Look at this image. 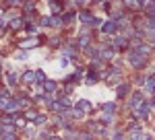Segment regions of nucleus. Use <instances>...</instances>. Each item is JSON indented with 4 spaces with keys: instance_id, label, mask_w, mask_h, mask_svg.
Here are the masks:
<instances>
[{
    "instance_id": "nucleus-1",
    "label": "nucleus",
    "mask_w": 155,
    "mask_h": 140,
    "mask_svg": "<svg viewBox=\"0 0 155 140\" xmlns=\"http://www.w3.org/2000/svg\"><path fill=\"white\" fill-rule=\"evenodd\" d=\"M79 19H81L83 23H87V25H93V23H95V17H93L91 13H87V11H83V13L79 15Z\"/></svg>"
},
{
    "instance_id": "nucleus-2",
    "label": "nucleus",
    "mask_w": 155,
    "mask_h": 140,
    "mask_svg": "<svg viewBox=\"0 0 155 140\" xmlns=\"http://www.w3.org/2000/svg\"><path fill=\"white\" fill-rule=\"evenodd\" d=\"M89 109V101L87 99H81L79 103H77V116H83V111Z\"/></svg>"
},
{
    "instance_id": "nucleus-3",
    "label": "nucleus",
    "mask_w": 155,
    "mask_h": 140,
    "mask_svg": "<svg viewBox=\"0 0 155 140\" xmlns=\"http://www.w3.org/2000/svg\"><path fill=\"white\" fill-rule=\"evenodd\" d=\"M141 103H143V95H141V93H134V95H132V99H130V103H128V105L136 109V107H139Z\"/></svg>"
},
{
    "instance_id": "nucleus-4",
    "label": "nucleus",
    "mask_w": 155,
    "mask_h": 140,
    "mask_svg": "<svg viewBox=\"0 0 155 140\" xmlns=\"http://www.w3.org/2000/svg\"><path fill=\"white\" fill-rule=\"evenodd\" d=\"M116 29H118V23H114V21H108L103 25V33H116Z\"/></svg>"
},
{
    "instance_id": "nucleus-5",
    "label": "nucleus",
    "mask_w": 155,
    "mask_h": 140,
    "mask_svg": "<svg viewBox=\"0 0 155 140\" xmlns=\"http://www.w3.org/2000/svg\"><path fill=\"white\" fill-rule=\"evenodd\" d=\"M126 48V39L124 37H116L114 39V50H124Z\"/></svg>"
},
{
    "instance_id": "nucleus-6",
    "label": "nucleus",
    "mask_w": 155,
    "mask_h": 140,
    "mask_svg": "<svg viewBox=\"0 0 155 140\" xmlns=\"http://www.w3.org/2000/svg\"><path fill=\"white\" fill-rule=\"evenodd\" d=\"M143 138H145V136H143V132L134 126V130H130V140H143Z\"/></svg>"
},
{
    "instance_id": "nucleus-7",
    "label": "nucleus",
    "mask_w": 155,
    "mask_h": 140,
    "mask_svg": "<svg viewBox=\"0 0 155 140\" xmlns=\"http://www.w3.org/2000/svg\"><path fill=\"white\" fill-rule=\"evenodd\" d=\"M23 81L25 83H33L35 81V72H33V70H27V72L23 74Z\"/></svg>"
},
{
    "instance_id": "nucleus-8",
    "label": "nucleus",
    "mask_w": 155,
    "mask_h": 140,
    "mask_svg": "<svg viewBox=\"0 0 155 140\" xmlns=\"http://www.w3.org/2000/svg\"><path fill=\"white\" fill-rule=\"evenodd\" d=\"M44 91H46V93L56 91V83H54V81H46V83H44Z\"/></svg>"
},
{
    "instance_id": "nucleus-9",
    "label": "nucleus",
    "mask_w": 155,
    "mask_h": 140,
    "mask_svg": "<svg viewBox=\"0 0 155 140\" xmlns=\"http://www.w3.org/2000/svg\"><path fill=\"white\" fill-rule=\"evenodd\" d=\"M35 83L41 85V83H46V74L41 72V70H35Z\"/></svg>"
},
{
    "instance_id": "nucleus-10",
    "label": "nucleus",
    "mask_w": 155,
    "mask_h": 140,
    "mask_svg": "<svg viewBox=\"0 0 155 140\" xmlns=\"http://www.w3.org/2000/svg\"><path fill=\"white\" fill-rule=\"evenodd\" d=\"M103 111L110 116V113H114V111H116V105H114V103H106V105H103Z\"/></svg>"
},
{
    "instance_id": "nucleus-11",
    "label": "nucleus",
    "mask_w": 155,
    "mask_h": 140,
    "mask_svg": "<svg viewBox=\"0 0 155 140\" xmlns=\"http://www.w3.org/2000/svg\"><path fill=\"white\" fill-rule=\"evenodd\" d=\"M126 93H128V85H120L118 87V95H120V97H124Z\"/></svg>"
},
{
    "instance_id": "nucleus-12",
    "label": "nucleus",
    "mask_w": 155,
    "mask_h": 140,
    "mask_svg": "<svg viewBox=\"0 0 155 140\" xmlns=\"http://www.w3.org/2000/svg\"><path fill=\"white\" fill-rule=\"evenodd\" d=\"M147 13H149L151 17H155V2H151V4H147Z\"/></svg>"
},
{
    "instance_id": "nucleus-13",
    "label": "nucleus",
    "mask_w": 155,
    "mask_h": 140,
    "mask_svg": "<svg viewBox=\"0 0 155 140\" xmlns=\"http://www.w3.org/2000/svg\"><path fill=\"white\" fill-rule=\"evenodd\" d=\"M31 46H37V41H21V48H31Z\"/></svg>"
},
{
    "instance_id": "nucleus-14",
    "label": "nucleus",
    "mask_w": 155,
    "mask_h": 140,
    "mask_svg": "<svg viewBox=\"0 0 155 140\" xmlns=\"http://www.w3.org/2000/svg\"><path fill=\"white\" fill-rule=\"evenodd\" d=\"M33 118H37V116H35V111H33V109H29L27 113H25V120H33Z\"/></svg>"
},
{
    "instance_id": "nucleus-15",
    "label": "nucleus",
    "mask_w": 155,
    "mask_h": 140,
    "mask_svg": "<svg viewBox=\"0 0 155 140\" xmlns=\"http://www.w3.org/2000/svg\"><path fill=\"white\" fill-rule=\"evenodd\" d=\"M2 140H17V134H15V132H8V134H4Z\"/></svg>"
},
{
    "instance_id": "nucleus-16",
    "label": "nucleus",
    "mask_w": 155,
    "mask_h": 140,
    "mask_svg": "<svg viewBox=\"0 0 155 140\" xmlns=\"http://www.w3.org/2000/svg\"><path fill=\"white\" fill-rule=\"evenodd\" d=\"M8 85H11V87L17 85V76H15V74H8Z\"/></svg>"
},
{
    "instance_id": "nucleus-17",
    "label": "nucleus",
    "mask_w": 155,
    "mask_h": 140,
    "mask_svg": "<svg viewBox=\"0 0 155 140\" xmlns=\"http://www.w3.org/2000/svg\"><path fill=\"white\" fill-rule=\"evenodd\" d=\"M11 27H13V29H19V27H21V19H15V21L11 23Z\"/></svg>"
},
{
    "instance_id": "nucleus-18",
    "label": "nucleus",
    "mask_w": 155,
    "mask_h": 140,
    "mask_svg": "<svg viewBox=\"0 0 155 140\" xmlns=\"http://www.w3.org/2000/svg\"><path fill=\"white\" fill-rule=\"evenodd\" d=\"M41 25H44V27H48V25H52V19H48V17H44V19H41Z\"/></svg>"
},
{
    "instance_id": "nucleus-19",
    "label": "nucleus",
    "mask_w": 155,
    "mask_h": 140,
    "mask_svg": "<svg viewBox=\"0 0 155 140\" xmlns=\"http://www.w3.org/2000/svg\"><path fill=\"white\" fill-rule=\"evenodd\" d=\"M79 43H81V46H87V43H89V37H83V35H81V41H79Z\"/></svg>"
},
{
    "instance_id": "nucleus-20",
    "label": "nucleus",
    "mask_w": 155,
    "mask_h": 140,
    "mask_svg": "<svg viewBox=\"0 0 155 140\" xmlns=\"http://www.w3.org/2000/svg\"><path fill=\"white\" fill-rule=\"evenodd\" d=\"M44 122H46L44 116H37V118H35V124H44Z\"/></svg>"
},
{
    "instance_id": "nucleus-21",
    "label": "nucleus",
    "mask_w": 155,
    "mask_h": 140,
    "mask_svg": "<svg viewBox=\"0 0 155 140\" xmlns=\"http://www.w3.org/2000/svg\"><path fill=\"white\" fill-rule=\"evenodd\" d=\"M17 58H19V60H25V58H27V54H25V52H19V54H17Z\"/></svg>"
},
{
    "instance_id": "nucleus-22",
    "label": "nucleus",
    "mask_w": 155,
    "mask_h": 140,
    "mask_svg": "<svg viewBox=\"0 0 155 140\" xmlns=\"http://www.w3.org/2000/svg\"><path fill=\"white\" fill-rule=\"evenodd\" d=\"M124 4L126 6H134V0H124Z\"/></svg>"
},
{
    "instance_id": "nucleus-23",
    "label": "nucleus",
    "mask_w": 155,
    "mask_h": 140,
    "mask_svg": "<svg viewBox=\"0 0 155 140\" xmlns=\"http://www.w3.org/2000/svg\"><path fill=\"white\" fill-rule=\"evenodd\" d=\"M112 140H122V134H114V138Z\"/></svg>"
},
{
    "instance_id": "nucleus-24",
    "label": "nucleus",
    "mask_w": 155,
    "mask_h": 140,
    "mask_svg": "<svg viewBox=\"0 0 155 140\" xmlns=\"http://www.w3.org/2000/svg\"><path fill=\"white\" fill-rule=\"evenodd\" d=\"M136 2H139V4H145V2H147V0H136Z\"/></svg>"
},
{
    "instance_id": "nucleus-25",
    "label": "nucleus",
    "mask_w": 155,
    "mask_h": 140,
    "mask_svg": "<svg viewBox=\"0 0 155 140\" xmlns=\"http://www.w3.org/2000/svg\"><path fill=\"white\" fill-rule=\"evenodd\" d=\"M0 74H2V70H0Z\"/></svg>"
},
{
    "instance_id": "nucleus-26",
    "label": "nucleus",
    "mask_w": 155,
    "mask_h": 140,
    "mask_svg": "<svg viewBox=\"0 0 155 140\" xmlns=\"http://www.w3.org/2000/svg\"><path fill=\"white\" fill-rule=\"evenodd\" d=\"M54 140H58V138H54Z\"/></svg>"
}]
</instances>
